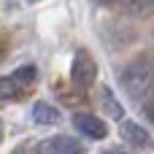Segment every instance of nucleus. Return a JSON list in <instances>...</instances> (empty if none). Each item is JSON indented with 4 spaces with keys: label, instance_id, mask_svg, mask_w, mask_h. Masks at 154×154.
<instances>
[{
    "label": "nucleus",
    "instance_id": "1a4fd4ad",
    "mask_svg": "<svg viewBox=\"0 0 154 154\" xmlns=\"http://www.w3.org/2000/svg\"><path fill=\"white\" fill-rule=\"evenodd\" d=\"M100 106H103V108L108 111V116H114V119H122V114H125L122 106L116 103V97H114V92H111L108 87L100 89Z\"/></svg>",
    "mask_w": 154,
    "mask_h": 154
},
{
    "label": "nucleus",
    "instance_id": "7ed1b4c3",
    "mask_svg": "<svg viewBox=\"0 0 154 154\" xmlns=\"http://www.w3.org/2000/svg\"><path fill=\"white\" fill-rule=\"evenodd\" d=\"M70 79H73V84L81 87V89H87V87L95 84V79H97V65H95V60H92L89 51H84V49L76 51L73 65H70Z\"/></svg>",
    "mask_w": 154,
    "mask_h": 154
},
{
    "label": "nucleus",
    "instance_id": "39448f33",
    "mask_svg": "<svg viewBox=\"0 0 154 154\" xmlns=\"http://www.w3.org/2000/svg\"><path fill=\"white\" fill-rule=\"evenodd\" d=\"M38 154H81V143L70 135H54L38 146Z\"/></svg>",
    "mask_w": 154,
    "mask_h": 154
},
{
    "label": "nucleus",
    "instance_id": "0eeeda50",
    "mask_svg": "<svg viewBox=\"0 0 154 154\" xmlns=\"http://www.w3.org/2000/svg\"><path fill=\"white\" fill-rule=\"evenodd\" d=\"M32 119H35L38 125H54V122L60 119V111H57L54 106H49L46 100H38L35 108H32Z\"/></svg>",
    "mask_w": 154,
    "mask_h": 154
},
{
    "label": "nucleus",
    "instance_id": "ddd939ff",
    "mask_svg": "<svg viewBox=\"0 0 154 154\" xmlns=\"http://www.w3.org/2000/svg\"><path fill=\"white\" fill-rule=\"evenodd\" d=\"M0 60H3V43H0Z\"/></svg>",
    "mask_w": 154,
    "mask_h": 154
},
{
    "label": "nucleus",
    "instance_id": "9b49d317",
    "mask_svg": "<svg viewBox=\"0 0 154 154\" xmlns=\"http://www.w3.org/2000/svg\"><path fill=\"white\" fill-rule=\"evenodd\" d=\"M106 154H127V152H119V149H114V152H106Z\"/></svg>",
    "mask_w": 154,
    "mask_h": 154
},
{
    "label": "nucleus",
    "instance_id": "f03ea898",
    "mask_svg": "<svg viewBox=\"0 0 154 154\" xmlns=\"http://www.w3.org/2000/svg\"><path fill=\"white\" fill-rule=\"evenodd\" d=\"M38 81V70L35 65H22L16 68L11 76L0 79V100H19L22 95H27Z\"/></svg>",
    "mask_w": 154,
    "mask_h": 154
},
{
    "label": "nucleus",
    "instance_id": "20e7f679",
    "mask_svg": "<svg viewBox=\"0 0 154 154\" xmlns=\"http://www.w3.org/2000/svg\"><path fill=\"white\" fill-rule=\"evenodd\" d=\"M119 135L125 138V143L138 146V149H152V146H154L152 135H149L138 122H133V119H122V125H119Z\"/></svg>",
    "mask_w": 154,
    "mask_h": 154
},
{
    "label": "nucleus",
    "instance_id": "9d476101",
    "mask_svg": "<svg viewBox=\"0 0 154 154\" xmlns=\"http://www.w3.org/2000/svg\"><path fill=\"white\" fill-rule=\"evenodd\" d=\"M143 114H146V119H149V122H154V89L143 97Z\"/></svg>",
    "mask_w": 154,
    "mask_h": 154
},
{
    "label": "nucleus",
    "instance_id": "f257e3e1",
    "mask_svg": "<svg viewBox=\"0 0 154 154\" xmlns=\"http://www.w3.org/2000/svg\"><path fill=\"white\" fill-rule=\"evenodd\" d=\"M122 87L133 100H143L154 89V60L141 57V60L130 62L122 73Z\"/></svg>",
    "mask_w": 154,
    "mask_h": 154
},
{
    "label": "nucleus",
    "instance_id": "423d86ee",
    "mask_svg": "<svg viewBox=\"0 0 154 154\" xmlns=\"http://www.w3.org/2000/svg\"><path fill=\"white\" fill-rule=\"evenodd\" d=\"M73 125H76L79 133H84L87 138H95V141H100V138L108 135L106 122L97 119V116H92V114H76V116H73Z\"/></svg>",
    "mask_w": 154,
    "mask_h": 154
},
{
    "label": "nucleus",
    "instance_id": "f8f14e48",
    "mask_svg": "<svg viewBox=\"0 0 154 154\" xmlns=\"http://www.w3.org/2000/svg\"><path fill=\"white\" fill-rule=\"evenodd\" d=\"M0 141H3V122H0Z\"/></svg>",
    "mask_w": 154,
    "mask_h": 154
},
{
    "label": "nucleus",
    "instance_id": "4468645a",
    "mask_svg": "<svg viewBox=\"0 0 154 154\" xmlns=\"http://www.w3.org/2000/svg\"><path fill=\"white\" fill-rule=\"evenodd\" d=\"M30 3H35V0H30Z\"/></svg>",
    "mask_w": 154,
    "mask_h": 154
},
{
    "label": "nucleus",
    "instance_id": "6e6552de",
    "mask_svg": "<svg viewBox=\"0 0 154 154\" xmlns=\"http://www.w3.org/2000/svg\"><path fill=\"white\" fill-rule=\"evenodd\" d=\"M122 5L130 16H152L154 14V0H122Z\"/></svg>",
    "mask_w": 154,
    "mask_h": 154
}]
</instances>
